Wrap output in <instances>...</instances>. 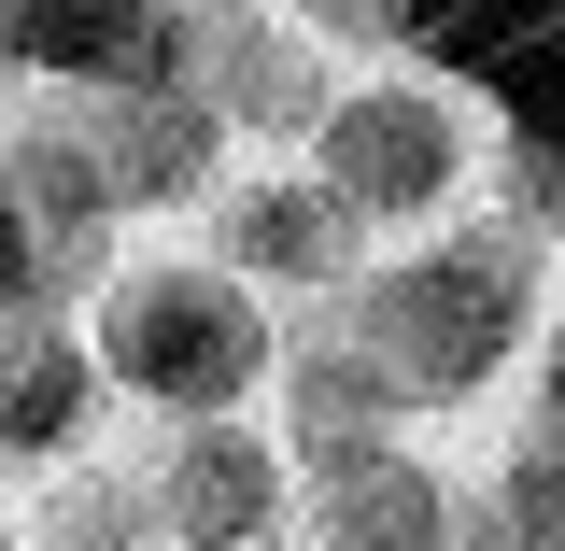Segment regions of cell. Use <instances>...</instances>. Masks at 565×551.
Returning <instances> with one entry per match:
<instances>
[{"label":"cell","instance_id":"cell-1","mask_svg":"<svg viewBox=\"0 0 565 551\" xmlns=\"http://www.w3.org/2000/svg\"><path fill=\"white\" fill-rule=\"evenodd\" d=\"M523 311H537V241L481 226V241H438L411 269H382L353 297V340L382 353L411 396H481L509 368V340H523Z\"/></svg>","mask_w":565,"mask_h":551},{"label":"cell","instance_id":"cell-2","mask_svg":"<svg viewBox=\"0 0 565 551\" xmlns=\"http://www.w3.org/2000/svg\"><path fill=\"white\" fill-rule=\"evenodd\" d=\"M269 368V326H255V297L226 269H128L99 297V382H128V396H170V411H226L241 382Z\"/></svg>","mask_w":565,"mask_h":551},{"label":"cell","instance_id":"cell-3","mask_svg":"<svg viewBox=\"0 0 565 551\" xmlns=\"http://www.w3.org/2000/svg\"><path fill=\"white\" fill-rule=\"evenodd\" d=\"M311 170H326L353 212L411 226V212H438L452 184H467V128H452L438 85H340L326 128H311Z\"/></svg>","mask_w":565,"mask_h":551},{"label":"cell","instance_id":"cell-4","mask_svg":"<svg viewBox=\"0 0 565 551\" xmlns=\"http://www.w3.org/2000/svg\"><path fill=\"white\" fill-rule=\"evenodd\" d=\"M411 57L467 71L523 156H565V0H411Z\"/></svg>","mask_w":565,"mask_h":551},{"label":"cell","instance_id":"cell-5","mask_svg":"<svg viewBox=\"0 0 565 551\" xmlns=\"http://www.w3.org/2000/svg\"><path fill=\"white\" fill-rule=\"evenodd\" d=\"M14 57L43 85H199V29L170 0H14Z\"/></svg>","mask_w":565,"mask_h":551},{"label":"cell","instance_id":"cell-6","mask_svg":"<svg viewBox=\"0 0 565 551\" xmlns=\"http://www.w3.org/2000/svg\"><path fill=\"white\" fill-rule=\"evenodd\" d=\"M353 226H367V212H353L326 170H297V184H241L212 241H226L255 283H340L353 269Z\"/></svg>","mask_w":565,"mask_h":551},{"label":"cell","instance_id":"cell-7","mask_svg":"<svg viewBox=\"0 0 565 551\" xmlns=\"http://www.w3.org/2000/svg\"><path fill=\"white\" fill-rule=\"evenodd\" d=\"M326 551H452V495L396 453H340L326 467Z\"/></svg>","mask_w":565,"mask_h":551},{"label":"cell","instance_id":"cell-8","mask_svg":"<svg viewBox=\"0 0 565 551\" xmlns=\"http://www.w3.org/2000/svg\"><path fill=\"white\" fill-rule=\"evenodd\" d=\"M282 509V453L269 438H226V424H199V438H184V453H170V523H184V538H255V523H269Z\"/></svg>","mask_w":565,"mask_h":551},{"label":"cell","instance_id":"cell-9","mask_svg":"<svg viewBox=\"0 0 565 551\" xmlns=\"http://www.w3.org/2000/svg\"><path fill=\"white\" fill-rule=\"evenodd\" d=\"M199 85L226 114H255V128H297V114H311V57L282 43L269 14H212L199 29ZM311 128H326V114H311Z\"/></svg>","mask_w":565,"mask_h":551},{"label":"cell","instance_id":"cell-10","mask_svg":"<svg viewBox=\"0 0 565 551\" xmlns=\"http://www.w3.org/2000/svg\"><path fill=\"white\" fill-rule=\"evenodd\" d=\"M85 368H99V353H71L57 326H29V353H14V453H57V438H71Z\"/></svg>","mask_w":565,"mask_h":551},{"label":"cell","instance_id":"cell-11","mask_svg":"<svg viewBox=\"0 0 565 551\" xmlns=\"http://www.w3.org/2000/svg\"><path fill=\"white\" fill-rule=\"evenodd\" d=\"M509 551H565V424L509 467Z\"/></svg>","mask_w":565,"mask_h":551},{"label":"cell","instance_id":"cell-12","mask_svg":"<svg viewBox=\"0 0 565 551\" xmlns=\"http://www.w3.org/2000/svg\"><path fill=\"white\" fill-rule=\"evenodd\" d=\"M311 29H340V43H411V0H311Z\"/></svg>","mask_w":565,"mask_h":551},{"label":"cell","instance_id":"cell-13","mask_svg":"<svg viewBox=\"0 0 565 551\" xmlns=\"http://www.w3.org/2000/svg\"><path fill=\"white\" fill-rule=\"evenodd\" d=\"M552 424H565V340H552Z\"/></svg>","mask_w":565,"mask_h":551}]
</instances>
